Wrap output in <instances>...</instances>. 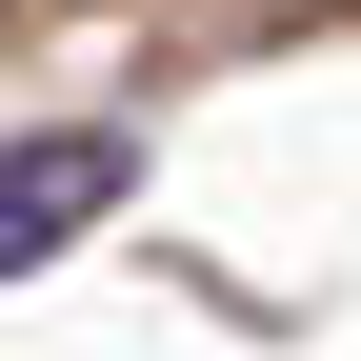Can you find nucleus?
Returning a JSON list of instances; mask_svg holds the SVG:
<instances>
[{"label":"nucleus","mask_w":361,"mask_h":361,"mask_svg":"<svg viewBox=\"0 0 361 361\" xmlns=\"http://www.w3.org/2000/svg\"><path fill=\"white\" fill-rule=\"evenodd\" d=\"M121 221V141L101 121H40V141H0V281H40L61 241H101Z\"/></svg>","instance_id":"nucleus-1"}]
</instances>
